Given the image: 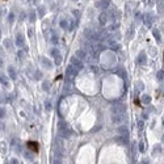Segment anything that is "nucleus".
<instances>
[{
  "label": "nucleus",
  "instance_id": "obj_1",
  "mask_svg": "<svg viewBox=\"0 0 164 164\" xmlns=\"http://www.w3.org/2000/svg\"><path fill=\"white\" fill-rule=\"evenodd\" d=\"M26 147L30 149L32 151H34V152L40 151V145H38L37 142H33V140H28V142H26Z\"/></svg>",
  "mask_w": 164,
  "mask_h": 164
}]
</instances>
